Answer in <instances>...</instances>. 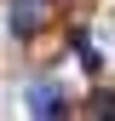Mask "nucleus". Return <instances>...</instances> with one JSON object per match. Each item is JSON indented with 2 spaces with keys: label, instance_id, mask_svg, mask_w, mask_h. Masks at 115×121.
Returning <instances> with one entry per match:
<instances>
[{
  "label": "nucleus",
  "instance_id": "1",
  "mask_svg": "<svg viewBox=\"0 0 115 121\" xmlns=\"http://www.w3.org/2000/svg\"><path fill=\"white\" fill-rule=\"evenodd\" d=\"M46 17H52V0H17V6H12V35H17V40L40 35Z\"/></svg>",
  "mask_w": 115,
  "mask_h": 121
},
{
  "label": "nucleus",
  "instance_id": "3",
  "mask_svg": "<svg viewBox=\"0 0 115 121\" xmlns=\"http://www.w3.org/2000/svg\"><path fill=\"white\" fill-rule=\"evenodd\" d=\"M75 58L86 64V75H98V64H104V58H98V46H92V40H75Z\"/></svg>",
  "mask_w": 115,
  "mask_h": 121
},
{
  "label": "nucleus",
  "instance_id": "2",
  "mask_svg": "<svg viewBox=\"0 0 115 121\" xmlns=\"http://www.w3.org/2000/svg\"><path fill=\"white\" fill-rule=\"evenodd\" d=\"M69 104H63V92L58 86H29V115H63Z\"/></svg>",
  "mask_w": 115,
  "mask_h": 121
},
{
  "label": "nucleus",
  "instance_id": "4",
  "mask_svg": "<svg viewBox=\"0 0 115 121\" xmlns=\"http://www.w3.org/2000/svg\"><path fill=\"white\" fill-rule=\"evenodd\" d=\"M92 115H115V92H98L92 98Z\"/></svg>",
  "mask_w": 115,
  "mask_h": 121
}]
</instances>
